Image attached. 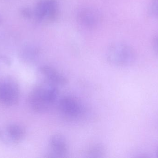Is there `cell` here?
Returning a JSON list of instances; mask_svg holds the SVG:
<instances>
[{"mask_svg":"<svg viewBox=\"0 0 158 158\" xmlns=\"http://www.w3.org/2000/svg\"><path fill=\"white\" fill-rule=\"evenodd\" d=\"M57 85L45 81L37 85L28 96L31 108L37 113L46 112L52 107L58 97Z\"/></svg>","mask_w":158,"mask_h":158,"instance_id":"cell-1","label":"cell"},{"mask_svg":"<svg viewBox=\"0 0 158 158\" xmlns=\"http://www.w3.org/2000/svg\"><path fill=\"white\" fill-rule=\"evenodd\" d=\"M106 57L108 63L115 66L126 67L132 66L136 60L135 50L124 42L112 43L108 47Z\"/></svg>","mask_w":158,"mask_h":158,"instance_id":"cell-2","label":"cell"},{"mask_svg":"<svg viewBox=\"0 0 158 158\" xmlns=\"http://www.w3.org/2000/svg\"><path fill=\"white\" fill-rule=\"evenodd\" d=\"M20 97V88L15 81L10 78L0 79V104L13 106L19 103Z\"/></svg>","mask_w":158,"mask_h":158,"instance_id":"cell-3","label":"cell"},{"mask_svg":"<svg viewBox=\"0 0 158 158\" xmlns=\"http://www.w3.org/2000/svg\"><path fill=\"white\" fill-rule=\"evenodd\" d=\"M34 15L38 21L54 22L59 14L56 0H40L35 6Z\"/></svg>","mask_w":158,"mask_h":158,"instance_id":"cell-4","label":"cell"},{"mask_svg":"<svg viewBox=\"0 0 158 158\" xmlns=\"http://www.w3.org/2000/svg\"><path fill=\"white\" fill-rule=\"evenodd\" d=\"M77 18L79 24L85 28L95 29L101 22V15L96 9L90 7H85L79 10Z\"/></svg>","mask_w":158,"mask_h":158,"instance_id":"cell-5","label":"cell"},{"mask_svg":"<svg viewBox=\"0 0 158 158\" xmlns=\"http://www.w3.org/2000/svg\"><path fill=\"white\" fill-rule=\"evenodd\" d=\"M57 106L61 113L68 117H78L83 112L81 103L73 96H64L62 97L58 101Z\"/></svg>","mask_w":158,"mask_h":158,"instance_id":"cell-6","label":"cell"},{"mask_svg":"<svg viewBox=\"0 0 158 158\" xmlns=\"http://www.w3.org/2000/svg\"><path fill=\"white\" fill-rule=\"evenodd\" d=\"M49 147L51 152L48 154V157H65L68 154L67 141L65 137L60 134H55L51 136Z\"/></svg>","mask_w":158,"mask_h":158,"instance_id":"cell-7","label":"cell"},{"mask_svg":"<svg viewBox=\"0 0 158 158\" xmlns=\"http://www.w3.org/2000/svg\"><path fill=\"white\" fill-rule=\"evenodd\" d=\"M40 70L46 81L57 86H63L68 83L67 78L53 67L44 65L40 67Z\"/></svg>","mask_w":158,"mask_h":158,"instance_id":"cell-8","label":"cell"},{"mask_svg":"<svg viewBox=\"0 0 158 158\" xmlns=\"http://www.w3.org/2000/svg\"><path fill=\"white\" fill-rule=\"evenodd\" d=\"M41 54V49L34 44H26L22 46L19 52V56L24 62L32 63L37 60Z\"/></svg>","mask_w":158,"mask_h":158,"instance_id":"cell-9","label":"cell"},{"mask_svg":"<svg viewBox=\"0 0 158 158\" xmlns=\"http://www.w3.org/2000/svg\"><path fill=\"white\" fill-rule=\"evenodd\" d=\"M5 136L8 141L12 143H17L21 141L24 135L25 131L23 128L17 124H10L6 129Z\"/></svg>","mask_w":158,"mask_h":158,"instance_id":"cell-10","label":"cell"},{"mask_svg":"<svg viewBox=\"0 0 158 158\" xmlns=\"http://www.w3.org/2000/svg\"><path fill=\"white\" fill-rule=\"evenodd\" d=\"M105 147L100 144H95L88 147L85 150V155L89 158L103 157L106 155Z\"/></svg>","mask_w":158,"mask_h":158,"instance_id":"cell-11","label":"cell"},{"mask_svg":"<svg viewBox=\"0 0 158 158\" xmlns=\"http://www.w3.org/2000/svg\"><path fill=\"white\" fill-rule=\"evenodd\" d=\"M150 9L152 15L158 19V0H152L150 3Z\"/></svg>","mask_w":158,"mask_h":158,"instance_id":"cell-12","label":"cell"},{"mask_svg":"<svg viewBox=\"0 0 158 158\" xmlns=\"http://www.w3.org/2000/svg\"><path fill=\"white\" fill-rule=\"evenodd\" d=\"M20 14L23 17L26 19H30L32 17L33 13L30 8L23 7L20 10Z\"/></svg>","mask_w":158,"mask_h":158,"instance_id":"cell-13","label":"cell"},{"mask_svg":"<svg viewBox=\"0 0 158 158\" xmlns=\"http://www.w3.org/2000/svg\"><path fill=\"white\" fill-rule=\"evenodd\" d=\"M152 46L154 52L158 55V34L156 35L153 39Z\"/></svg>","mask_w":158,"mask_h":158,"instance_id":"cell-14","label":"cell"},{"mask_svg":"<svg viewBox=\"0 0 158 158\" xmlns=\"http://www.w3.org/2000/svg\"><path fill=\"white\" fill-rule=\"evenodd\" d=\"M1 59L2 60L3 62L5 63H6L7 64H9L10 63V59L4 56H2L1 57Z\"/></svg>","mask_w":158,"mask_h":158,"instance_id":"cell-15","label":"cell"},{"mask_svg":"<svg viewBox=\"0 0 158 158\" xmlns=\"http://www.w3.org/2000/svg\"><path fill=\"white\" fill-rule=\"evenodd\" d=\"M156 155L157 157H158V149L157 150L156 153Z\"/></svg>","mask_w":158,"mask_h":158,"instance_id":"cell-16","label":"cell"},{"mask_svg":"<svg viewBox=\"0 0 158 158\" xmlns=\"http://www.w3.org/2000/svg\"><path fill=\"white\" fill-rule=\"evenodd\" d=\"M1 22V19L0 18V22Z\"/></svg>","mask_w":158,"mask_h":158,"instance_id":"cell-17","label":"cell"}]
</instances>
